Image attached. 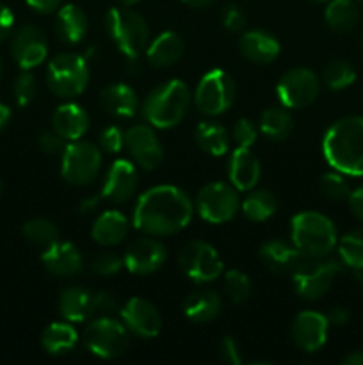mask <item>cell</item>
<instances>
[{"mask_svg": "<svg viewBox=\"0 0 363 365\" xmlns=\"http://www.w3.org/2000/svg\"><path fill=\"white\" fill-rule=\"evenodd\" d=\"M194 216V202L177 185H155L139 196L132 214L135 230L167 237L184 230Z\"/></svg>", "mask_w": 363, "mask_h": 365, "instance_id": "1", "label": "cell"}, {"mask_svg": "<svg viewBox=\"0 0 363 365\" xmlns=\"http://www.w3.org/2000/svg\"><path fill=\"white\" fill-rule=\"evenodd\" d=\"M327 164L338 173L363 177V116H345L335 121L322 139Z\"/></svg>", "mask_w": 363, "mask_h": 365, "instance_id": "2", "label": "cell"}, {"mask_svg": "<svg viewBox=\"0 0 363 365\" xmlns=\"http://www.w3.org/2000/svg\"><path fill=\"white\" fill-rule=\"evenodd\" d=\"M192 102V93L189 86L180 78L160 82L146 95L141 103L142 118L153 128L167 130L177 127L187 114Z\"/></svg>", "mask_w": 363, "mask_h": 365, "instance_id": "3", "label": "cell"}, {"mask_svg": "<svg viewBox=\"0 0 363 365\" xmlns=\"http://www.w3.org/2000/svg\"><path fill=\"white\" fill-rule=\"evenodd\" d=\"M290 241L308 259L330 257L338 242L337 227L324 214L305 210L292 217Z\"/></svg>", "mask_w": 363, "mask_h": 365, "instance_id": "4", "label": "cell"}, {"mask_svg": "<svg viewBox=\"0 0 363 365\" xmlns=\"http://www.w3.org/2000/svg\"><path fill=\"white\" fill-rule=\"evenodd\" d=\"M103 25L116 48L134 66L149 43V27L144 18L130 7H112L105 13Z\"/></svg>", "mask_w": 363, "mask_h": 365, "instance_id": "5", "label": "cell"}, {"mask_svg": "<svg viewBox=\"0 0 363 365\" xmlns=\"http://www.w3.org/2000/svg\"><path fill=\"white\" fill-rule=\"evenodd\" d=\"M89 77L91 71L88 61L80 53L60 52L46 64V86L59 98H77L88 89Z\"/></svg>", "mask_w": 363, "mask_h": 365, "instance_id": "6", "label": "cell"}, {"mask_svg": "<svg viewBox=\"0 0 363 365\" xmlns=\"http://www.w3.org/2000/svg\"><path fill=\"white\" fill-rule=\"evenodd\" d=\"M130 335L123 321H117L116 317H93L82 334V341L95 356L114 360L127 353Z\"/></svg>", "mask_w": 363, "mask_h": 365, "instance_id": "7", "label": "cell"}, {"mask_svg": "<svg viewBox=\"0 0 363 365\" xmlns=\"http://www.w3.org/2000/svg\"><path fill=\"white\" fill-rule=\"evenodd\" d=\"M102 150L95 143L77 139L70 141L60 153V175L75 187L93 184L102 170Z\"/></svg>", "mask_w": 363, "mask_h": 365, "instance_id": "8", "label": "cell"}, {"mask_svg": "<svg viewBox=\"0 0 363 365\" xmlns=\"http://www.w3.org/2000/svg\"><path fill=\"white\" fill-rule=\"evenodd\" d=\"M342 262L330 257L308 259L306 257L298 269L292 273V282L299 298L305 302H319L327 294L335 278L340 274Z\"/></svg>", "mask_w": 363, "mask_h": 365, "instance_id": "9", "label": "cell"}, {"mask_svg": "<svg viewBox=\"0 0 363 365\" xmlns=\"http://www.w3.org/2000/svg\"><path fill=\"white\" fill-rule=\"evenodd\" d=\"M237 86L231 75L221 68H214L199 78L194 91V103L199 113L216 118L233 106Z\"/></svg>", "mask_w": 363, "mask_h": 365, "instance_id": "10", "label": "cell"}, {"mask_svg": "<svg viewBox=\"0 0 363 365\" xmlns=\"http://www.w3.org/2000/svg\"><path fill=\"white\" fill-rule=\"evenodd\" d=\"M196 212L210 225H223L233 220L241 209L238 191L231 184L210 182L196 195Z\"/></svg>", "mask_w": 363, "mask_h": 365, "instance_id": "11", "label": "cell"}, {"mask_svg": "<svg viewBox=\"0 0 363 365\" xmlns=\"http://www.w3.org/2000/svg\"><path fill=\"white\" fill-rule=\"evenodd\" d=\"M178 262L185 277L196 284H210L224 273L223 259L217 250L201 239L187 242L178 255Z\"/></svg>", "mask_w": 363, "mask_h": 365, "instance_id": "12", "label": "cell"}, {"mask_svg": "<svg viewBox=\"0 0 363 365\" xmlns=\"http://www.w3.org/2000/svg\"><path fill=\"white\" fill-rule=\"evenodd\" d=\"M320 93V78L308 68L285 71L276 84V95L287 109H305L312 106Z\"/></svg>", "mask_w": 363, "mask_h": 365, "instance_id": "13", "label": "cell"}, {"mask_svg": "<svg viewBox=\"0 0 363 365\" xmlns=\"http://www.w3.org/2000/svg\"><path fill=\"white\" fill-rule=\"evenodd\" d=\"M125 148L130 153L135 166L153 171L162 164L164 148L155 134V128L148 123L132 125L125 130Z\"/></svg>", "mask_w": 363, "mask_h": 365, "instance_id": "14", "label": "cell"}, {"mask_svg": "<svg viewBox=\"0 0 363 365\" xmlns=\"http://www.w3.org/2000/svg\"><path fill=\"white\" fill-rule=\"evenodd\" d=\"M166 259V246L153 235H146V237L132 241L123 255L125 267L137 277H148V274L157 273L164 266Z\"/></svg>", "mask_w": 363, "mask_h": 365, "instance_id": "15", "label": "cell"}, {"mask_svg": "<svg viewBox=\"0 0 363 365\" xmlns=\"http://www.w3.org/2000/svg\"><path fill=\"white\" fill-rule=\"evenodd\" d=\"M11 53L21 70H34L48 56L45 32L36 25H21L11 38Z\"/></svg>", "mask_w": 363, "mask_h": 365, "instance_id": "16", "label": "cell"}, {"mask_svg": "<svg viewBox=\"0 0 363 365\" xmlns=\"http://www.w3.org/2000/svg\"><path fill=\"white\" fill-rule=\"evenodd\" d=\"M121 321L128 328L132 335L141 339H155L162 331V316L149 299L134 298L128 299L125 307H121Z\"/></svg>", "mask_w": 363, "mask_h": 365, "instance_id": "17", "label": "cell"}, {"mask_svg": "<svg viewBox=\"0 0 363 365\" xmlns=\"http://www.w3.org/2000/svg\"><path fill=\"white\" fill-rule=\"evenodd\" d=\"M139 187L137 168L128 159H116L105 173L102 185V198L121 205L130 202Z\"/></svg>", "mask_w": 363, "mask_h": 365, "instance_id": "18", "label": "cell"}, {"mask_svg": "<svg viewBox=\"0 0 363 365\" xmlns=\"http://www.w3.org/2000/svg\"><path fill=\"white\" fill-rule=\"evenodd\" d=\"M327 330H330V323L326 319V314L302 310L292 323V341L301 351L317 353L326 344Z\"/></svg>", "mask_w": 363, "mask_h": 365, "instance_id": "19", "label": "cell"}, {"mask_svg": "<svg viewBox=\"0 0 363 365\" xmlns=\"http://www.w3.org/2000/svg\"><path fill=\"white\" fill-rule=\"evenodd\" d=\"M258 257L262 260L263 266L270 271V273L278 274H292L299 267V264L306 259L294 245L281 239H269V241L262 242L258 250Z\"/></svg>", "mask_w": 363, "mask_h": 365, "instance_id": "20", "label": "cell"}, {"mask_svg": "<svg viewBox=\"0 0 363 365\" xmlns=\"http://www.w3.org/2000/svg\"><path fill=\"white\" fill-rule=\"evenodd\" d=\"M45 269L53 277H75L84 269V257L80 250L68 241H56L41 253Z\"/></svg>", "mask_w": 363, "mask_h": 365, "instance_id": "21", "label": "cell"}, {"mask_svg": "<svg viewBox=\"0 0 363 365\" xmlns=\"http://www.w3.org/2000/svg\"><path fill=\"white\" fill-rule=\"evenodd\" d=\"M260 175H262L260 160L251 152V148L235 146L230 159H228V180H230V184L238 192H248L258 184Z\"/></svg>", "mask_w": 363, "mask_h": 365, "instance_id": "22", "label": "cell"}, {"mask_svg": "<svg viewBox=\"0 0 363 365\" xmlns=\"http://www.w3.org/2000/svg\"><path fill=\"white\" fill-rule=\"evenodd\" d=\"M89 114L75 102L60 103L52 114V130H56L64 141L82 139L89 130Z\"/></svg>", "mask_w": 363, "mask_h": 365, "instance_id": "23", "label": "cell"}, {"mask_svg": "<svg viewBox=\"0 0 363 365\" xmlns=\"http://www.w3.org/2000/svg\"><path fill=\"white\" fill-rule=\"evenodd\" d=\"M100 106L110 116L130 120L139 113L137 93L125 82H114L100 91Z\"/></svg>", "mask_w": 363, "mask_h": 365, "instance_id": "24", "label": "cell"}, {"mask_svg": "<svg viewBox=\"0 0 363 365\" xmlns=\"http://www.w3.org/2000/svg\"><path fill=\"white\" fill-rule=\"evenodd\" d=\"M59 314L70 323H85L95 317V292L80 285L63 289L59 296Z\"/></svg>", "mask_w": 363, "mask_h": 365, "instance_id": "25", "label": "cell"}, {"mask_svg": "<svg viewBox=\"0 0 363 365\" xmlns=\"http://www.w3.org/2000/svg\"><path fill=\"white\" fill-rule=\"evenodd\" d=\"M238 50L248 61L255 64H269L278 59L281 52L280 41L265 31H248L238 39Z\"/></svg>", "mask_w": 363, "mask_h": 365, "instance_id": "26", "label": "cell"}, {"mask_svg": "<svg viewBox=\"0 0 363 365\" xmlns=\"http://www.w3.org/2000/svg\"><path fill=\"white\" fill-rule=\"evenodd\" d=\"M56 36L64 45H78L85 38L89 29L88 14L77 4H66L57 9Z\"/></svg>", "mask_w": 363, "mask_h": 365, "instance_id": "27", "label": "cell"}, {"mask_svg": "<svg viewBox=\"0 0 363 365\" xmlns=\"http://www.w3.org/2000/svg\"><path fill=\"white\" fill-rule=\"evenodd\" d=\"M185 43L182 36L174 31L160 32L146 46V59L155 68H169L184 57Z\"/></svg>", "mask_w": 363, "mask_h": 365, "instance_id": "28", "label": "cell"}, {"mask_svg": "<svg viewBox=\"0 0 363 365\" xmlns=\"http://www.w3.org/2000/svg\"><path fill=\"white\" fill-rule=\"evenodd\" d=\"M128 234V220L120 210H105L96 217L91 227V237L103 248L121 245Z\"/></svg>", "mask_w": 363, "mask_h": 365, "instance_id": "29", "label": "cell"}, {"mask_svg": "<svg viewBox=\"0 0 363 365\" xmlns=\"http://www.w3.org/2000/svg\"><path fill=\"white\" fill-rule=\"evenodd\" d=\"M223 310V299L216 291H194L185 298L184 314L196 324H205L216 319Z\"/></svg>", "mask_w": 363, "mask_h": 365, "instance_id": "30", "label": "cell"}, {"mask_svg": "<svg viewBox=\"0 0 363 365\" xmlns=\"http://www.w3.org/2000/svg\"><path fill=\"white\" fill-rule=\"evenodd\" d=\"M78 331L70 321H57L48 324L41 335V346L48 355L60 356L73 351L78 344Z\"/></svg>", "mask_w": 363, "mask_h": 365, "instance_id": "31", "label": "cell"}, {"mask_svg": "<svg viewBox=\"0 0 363 365\" xmlns=\"http://www.w3.org/2000/svg\"><path fill=\"white\" fill-rule=\"evenodd\" d=\"M196 145L212 157H223L230 148V134L219 121H199L194 130Z\"/></svg>", "mask_w": 363, "mask_h": 365, "instance_id": "32", "label": "cell"}, {"mask_svg": "<svg viewBox=\"0 0 363 365\" xmlns=\"http://www.w3.org/2000/svg\"><path fill=\"white\" fill-rule=\"evenodd\" d=\"M260 134L270 141H285L294 132V116L285 106L269 107L262 113L258 121Z\"/></svg>", "mask_w": 363, "mask_h": 365, "instance_id": "33", "label": "cell"}, {"mask_svg": "<svg viewBox=\"0 0 363 365\" xmlns=\"http://www.w3.org/2000/svg\"><path fill=\"white\" fill-rule=\"evenodd\" d=\"M324 20L331 31L345 34L354 31L359 24V9L354 0H330L324 11Z\"/></svg>", "mask_w": 363, "mask_h": 365, "instance_id": "34", "label": "cell"}, {"mask_svg": "<svg viewBox=\"0 0 363 365\" xmlns=\"http://www.w3.org/2000/svg\"><path fill=\"white\" fill-rule=\"evenodd\" d=\"M241 210L246 220L262 223L273 217L278 210V198L270 191H248L241 202Z\"/></svg>", "mask_w": 363, "mask_h": 365, "instance_id": "35", "label": "cell"}, {"mask_svg": "<svg viewBox=\"0 0 363 365\" xmlns=\"http://www.w3.org/2000/svg\"><path fill=\"white\" fill-rule=\"evenodd\" d=\"M337 246L342 266H347L352 271H363V228H354L342 235Z\"/></svg>", "mask_w": 363, "mask_h": 365, "instance_id": "36", "label": "cell"}, {"mask_svg": "<svg viewBox=\"0 0 363 365\" xmlns=\"http://www.w3.org/2000/svg\"><path fill=\"white\" fill-rule=\"evenodd\" d=\"M356 81V70L349 61L335 59L324 66L322 75H320V82H324L326 88L331 91H342L347 89L349 86L354 84Z\"/></svg>", "mask_w": 363, "mask_h": 365, "instance_id": "37", "label": "cell"}, {"mask_svg": "<svg viewBox=\"0 0 363 365\" xmlns=\"http://www.w3.org/2000/svg\"><path fill=\"white\" fill-rule=\"evenodd\" d=\"M21 234L27 239L31 245L38 246V248L45 250L46 246L53 245L56 241H59V230H57L56 225L52 223L46 217H34V220H28L27 223L21 228Z\"/></svg>", "mask_w": 363, "mask_h": 365, "instance_id": "38", "label": "cell"}, {"mask_svg": "<svg viewBox=\"0 0 363 365\" xmlns=\"http://www.w3.org/2000/svg\"><path fill=\"white\" fill-rule=\"evenodd\" d=\"M224 292L231 303L238 305V303L248 302L253 292V284L246 273L238 269H230L224 273Z\"/></svg>", "mask_w": 363, "mask_h": 365, "instance_id": "39", "label": "cell"}, {"mask_svg": "<svg viewBox=\"0 0 363 365\" xmlns=\"http://www.w3.org/2000/svg\"><path fill=\"white\" fill-rule=\"evenodd\" d=\"M319 189L324 198L330 200V202H345L351 195V187H349L347 180L338 171L322 175L319 182Z\"/></svg>", "mask_w": 363, "mask_h": 365, "instance_id": "40", "label": "cell"}, {"mask_svg": "<svg viewBox=\"0 0 363 365\" xmlns=\"http://www.w3.org/2000/svg\"><path fill=\"white\" fill-rule=\"evenodd\" d=\"M13 95L20 107H27L28 103L34 102L38 95V82L31 70H21V73L18 75L13 86Z\"/></svg>", "mask_w": 363, "mask_h": 365, "instance_id": "41", "label": "cell"}, {"mask_svg": "<svg viewBox=\"0 0 363 365\" xmlns=\"http://www.w3.org/2000/svg\"><path fill=\"white\" fill-rule=\"evenodd\" d=\"M258 125L253 123L249 118H238L231 128L230 139L238 148H251L258 138Z\"/></svg>", "mask_w": 363, "mask_h": 365, "instance_id": "42", "label": "cell"}, {"mask_svg": "<svg viewBox=\"0 0 363 365\" xmlns=\"http://www.w3.org/2000/svg\"><path fill=\"white\" fill-rule=\"evenodd\" d=\"M91 267L100 277H114V274H117L125 267V260L120 253L107 250V252L98 253L93 259Z\"/></svg>", "mask_w": 363, "mask_h": 365, "instance_id": "43", "label": "cell"}, {"mask_svg": "<svg viewBox=\"0 0 363 365\" xmlns=\"http://www.w3.org/2000/svg\"><path fill=\"white\" fill-rule=\"evenodd\" d=\"M98 148L102 152L110 153H120L125 148V130L117 125H109L103 128L98 135Z\"/></svg>", "mask_w": 363, "mask_h": 365, "instance_id": "44", "label": "cell"}, {"mask_svg": "<svg viewBox=\"0 0 363 365\" xmlns=\"http://www.w3.org/2000/svg\"><path fill=\"white\" fill-rule=\"evenodd\" d=\"M221 21H223L224 29H228L230 32H242L246 24H248V16H246V13L238 6L228 4L223 9V13H221Z\"/></svg>", "mask_w": 363, "mask_h": 365, "instance_id": "45", "label": "cell"}, {"mask_svg": "<svg viewBox=\"0 0 363 365\" xmlns=\"http://www.w3.org/2000/svg\"><path fill=\"white\" fill-rule=\"evenodd\" d=\"M120 312V303L110 292H95V317H116Z\"/></svg>", "mask_w": 363, "mask_h": 365, "instance_id": "46", "label": "cell"}, {"mask_svg": "<svg viewBox=\"0 0 363 365\" xmlns=\"http://www.w3.org/2000/svg\"><path fill=\"white\" fill-rule=\"evenodd\" d=\"M68 141H64L56 130L43 132L38 139V146L43 153L46 155H57V153H63L64 146H66Z\"/></svg>", "mask_w": 363, "mask_h": 365, "instance_id": "47", "label": "cell"}, {"mask_svg": "<svg viewBox=\"0 0 363 365\" xmlns=\"http://www.w3.org/2000/svg\"><path fill=\"white\" fill-rule=\"evenodd\" d=\"M219 355L221 360L230 365H241L242 364V356H241V349H238L237 341L233 337H224L219 344Z\"/></svg>", "mask_w": 363, "mask_h": 365, "instance_id": "48", "label": "cell"}, {"mask_svg": "<svg viewBox=\"0 0 363 365\" xmlns=\"http://www.w3.org/2000/svg\"><path fill=\"white\" fill-rule=\"evenodd\" d=\"M14 27V14L6 4L0 2V43L6 38H9V34L13 32Z\"/></svg>", "mask_w": 363, "mask_h": 365, "instance_id": "49", "label": "cell"}, {"mask_svg": "<svg viewBox=\"0 0 363 365\" xmlns=\"http://www.w3.org/2000/svg\"><path fill=\"white\" fill-rule=\"evenodd\" d=\"M347 203L356 220L363 221V184L358 185L356 189H352L351 195H349L347 198Z\"/></svg>", "mask_w": 363, "mask_h": 365, "instance_id": "50", "label": "cell"}, {"mask_svg": "<svg viewBox=\"0 0 363 365\" xmlns=\"http://www.w3.org/2000/svg\"><path fill=\"white\" fill-rule=\"evenodd\" d=\"M32 11L39 14H52L60 7L63 0H25Z\"/></svg>", "mask_w": 363, "mask_h": 365, "instance_id": "51", "label": "cell"}, {"mask_svg": "<svg viewBox=\"0 0 363 365\" xmlns=\"http://www.w3.org/2000/svg\"><path fill=\"white\" fill-rule=\"evenodd\" d=\"M326 319L330 327H345L351 319V312L345 307H333L330 312L326 314Z\"/></svg>", "mask_w": 363, "mask_h": 365, "instance_id": "52", "label": "cell"}, {"mask_svg": "<svg viewBox=\"0 0 363 365\" xmlns=\"http://www.w3.org/2000/svg\"><path fill=\"white\" fill-rule=\"evenodd\" d=\"M11 116H13V114H11L9 106H6V103L0 102V132H2L4 128L7 127V123H9Z\"/></svg>", "mask_w": 363, "mask_h": 365, "instance_id": "53", "label": "cell"}, {"mask_svg": "<svg viewBox=\"0 0 363 365\" xmlns=\"http://www.w3.org/2000/svg\"><path fill=\"white\" fill-rule=\"evenodd\" d=\"M342 365H363V351H352L342 360Z\"/></svg>", "mask_w": 363, "mask_h": 365, "instance_id": "54", "label": "cell"}, {"mask_svg": "<svg viewBox=\"0 0 363 365\" xmlns=\"http://www.w3.org/2000/svg\"><path fill=\"white\" fill-rule=\"evenodd\" d=\"M100 203V198L98 196H93V198H85L80 202V212H91V210H95L96 207H98Z\"/></svg>", "mask_w": 363, "mask_h": 365, "instance_id": "55", "label": "cell"}, {"mask_svg": "<svg viewBox=\"0 0 363 365\" xmlns=\"http://www.w3.org/2000/svg\"><path fill=\"white\" fill-rule=\"evenodd\" d=\"M182 2L189 7H194V9H203V7L210 6V4L216 2V0H182Z\"/></svg>", "mask_w": 363, "mask_h": 365, "instance_id": "56", "label": "cell"}, {"mask_svg": "<svg viewBox=\"0 0 363 365\" xmlns=\"http://www.w3.org/2000/svg\"><path fill=\"white\" fill-rule=\"evenodd\" d=\"M117 2H120L121 6H125V7H132V6H135L139 0H117Z\"/></svg>", "mask_w": 363, "mask_h": 365, "instance_id": "57", "label": "cell"}, {"mask_svg": "<svg viewBox=\"0 0 363 365\" xmlns=\"http://www.w3.org/2000/svg\"><path fill=\"white\" fill-rule=\"evenodd\" d=\"M2 75H4V63H2V57H0V81H2Z\"/></svg>", "mask_w": 363, "mask_h": 365, "instance_id": "58", "label": "cell"}, {"mask_svg": "<svg viewBox=\"0 0 363 365\" xmlns=\"http://www.w3.org/2000/svg\"><path fill=\"white\" fill-rule=\"evenodd\" d=\"M308 2H313V4H324V2H330V0H308Z\"/></svg>", "mask_w": 363, "mask_h": 365, "instance_id": "59", "label": "cell"}, {"mask_svg": "<svg viewBox=\"0 0 363 365\" xmlns=\"http://www.w3.org/2000/svg\"><path fill=\"white\" fill-rule=\"evenodd\" d=\"M0 192H2V180H0Z\"/></svg>", "mask_w": 363, "mask_h": 365, "instance_id": "60", "label": "cell"}, {"mask_svg": "<svg viewBox=\"0 0 363 365\" xmlns=\"http://www.w3.org/2000/svg\"><path fill=\"white\" fill-rule=\"evenodd\" d=\"M362 48H363V34H362Z\"/></svg>", "mask_w": 363, "mask_h": 365, "instance_id": "61", "label": "cell"}, {"mask_svg": "<svg viewBox=\"0 0 363 365\" xmlns=\"http://www.w3.org/2000/svg\"><path fill=\"white\" fill-rule=\"evenodd\" d=\"M358 2H359V4H362V6H363V0H358Z\"/></svg>", "mask_w": 363, "mask_h": 365, "instance_id": "62", "label": "cell"}]
</instances>
